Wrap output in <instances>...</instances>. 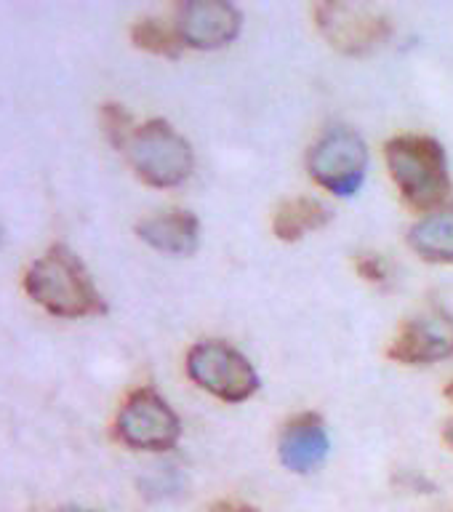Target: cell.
<instances>
[{
  "instance_id": "6da1fadb",
  "label": "cell",
  "mask_w": 453,
  "mask_h": 512,
  "mask_svg": "<svg viewBox=\"0 0 453 512\" xmlns=\"http://www.w3.org/2000/svg\"><path fill=\"white\" fill-rule=\"evenodd\" d=\"M30 299L56 318H91L104 312L102 294L67 246L48 248L24 275Z\"/></svg>"
},
{
  "instance_id": "7a4b0ae2",
  "label": "cell",
  "mask_w": 453,
  "mask_h": 512,
  "mask_svg": "<svg viewBox=\"0 0 453 512\" xmlns=\"http://www.w3.org/2000/svg\"><path fill=\"white\" fill-rule=\"evenodd\" d=\"M387 166L403 198L414 208H438L451 192L446 152L430 136H395L387 144Z\"/></svg>"
},
{
  "instance_id": "3957f363",
  "label": "cell",
  "mask_w": 453,
  "mask_h": 512,
  "mask_svg": "<svg viewBox=\"0 0 453 512\" xmlns=\"http://www.w3.org/2000/svg\"><path fill=\"white\" fill-rule=\"evenodd\" d=\"M128 158L139 179L152 187H176L195 166L187 139L176 134L166 120H150L136 128L128 142Z\"/></svg>"
},
{
  "instance_id": "277c9868",
  "label": "cell",
  "mask_w": 453,
  "mask_h": 512,
  "mask_svg": "<svg viewBox=\"0 0 453 512\" xmlns=\"http://www.w3.org/2000/svg\"><path fill=\"white\" fill-rule=\"evenodd\" d=\"M187 371L192 382L230 403H243L259 390V376L246 355L224 342L195 344L187 358Z\"/></svg>"
},
{
  "instance_id": "5b68a950",
  "label": "cell",
  "mask_w": 453,
  "mask_h": 512,
  "mask_svg": "<svg viewBox=\"0 0 453 512\" xmlns=\"http://www.w3.org/2000/svg\"><path fill=\"white\" fill-rule=\"evenodd\" d=\"M366 142L350 128H334L312 147L307 168L312 179L334 195H355L366 179Z\"/></svg>"
},
{
  "instance_id": "8992f818",
  "label": "cell",
  "mask_w": 453,
  "mask_h": 512,
  "mask_svg": "<svg viewBox=\"0 0 453 512\" xmlns=\"http://www.w3.org/2000/svg\"><path fill=\"white\" fill-rule=\"evenodd\" d=\"M182 435L174 408L155 390H136L118 414V438L139 451H168Z\"/></svg>"
},
{
  "instance_id": "52a82bcc",
  "label": "cell",
  "mask_w": 453,
  "mask_h": 512,
  "mask_svg": "<svg viewBox=\"0 0 453 512\" xmlns=\"http://www.w3.org/2000/svg\"><path fill=\"white\" fill-rule=\"evenodd\" d=\"M318 27L344 54H368L390 38V22L360 3H323L318 6Z\"/></svg>"
},
{
  "instance_id": "ba28073f",
  "label": "cell",
  "mask_w": 453,
  "mask_h": 512,
  "mask_svg": "<svg viewBox=\"0 0 453 512\" xmlns=\"http://www.w3.org/2000/svg\"><path fill=\"white\" fill-rule=\"evenodd\" d=\"M176 32L184 46L214 51L235 40L240 32V11L227 0H190L179 8Z\"/></svg>"
},
{
  "instance_id": "9c48e42d",
  "label": "cell",
  "mask_w": 453,
  "mask_h": 512,
  "mask_svg": "<svg viewBox=\"0 0 453 512\" xmlns=\"http://www.w3.org/2000/svg\"><path fill=\"white\" fill-rule=\"evenodd\" d=\"M453 355V315L430 310L408 320L406 328L392 342L390 358L408 366H424Z\"/></svg>"
},
{
  "instance_id": "30bf717a",
  "label": "cell",
  "mask_w": 453,
  "mask_h": 512,
  "mask_svg": "<svg viewBox=\"0 0 453 512\" xmlns=\"http://www.w3.org/2000/svg\"><path fill=\"white\" fill-rule=\"evenodd\" d=\"M328 454L326 424L318 414H302L286 424L280 435V462L294 472H310Z\"/></svg>"
},
{
  "instance_id": "8fae6325",
  "label": "cell",
  "mask_w": 453,
  "mask_h": 512,
  "mask_svg": "<svg viewBox=\"0 0 453 512\" xmlns=\"http://www.w3.org/2000/svg\"><path fill=\"white\" fill-rule=\"evenodd\" d=\"M136 232L152 248L176 256L192 254L200 240L198 219L187 211H168V214L150 216L136 227Z\"/></svg>"
},
{
  "instance_id": "7c38bea8",
  "label": "cell",
  "mask_w": 453,
  "mask_h": 512,
  "mask_svg": "<svg viewBox=\"0 0 453 512\" xmlns=\"http://www.w3.org/2000/svg\"><path fill=\"white\" fill-rule=\"evenodd\" d=\"M408 240L416 254L430 262H453V206L438 208L419 219Z\"/></svg>"
},
{
  "instance_id": "4fadbf2b",
  "label": "cell",
  "mask_w": 453,
  "mask_h": 512,
  "mask_svg": "<svg viewBox=\"0 0 453 512\" xmlns=\"http://www.w3.org/2000/svg\"><path fill=\"white\" fill-rule=\"evenodd\" d=\"M328 222V208L315 198H294L275 211L272 227L280 240H299Z\"/></svg>"
},
{
  "instance_id": "5bb4252c",
  "label": "cell",
  "mask_w": 453,
  "mask_h": 512,
  "mask_svg": "<svg viewBox=\"0 0 453 512\" xmlns=\"http://www.w3.org/2000/svg\"><path fill=\"white\" fill-rule=\"evenodd\" d=\"M131 38L139 48L144 51H150V54H160L168 56V59H176V56L182 54V38H179V32L168 30L166 24L155 22V19H142V22L134 24V30H131Z\"/></svg>"
},
{
  "instance_id": "9a60e30c",
  "label": "cell",
  "mask_w": 453,
  "mask_h": 512,
  "mask_svg": "<svg viewBox=\"0 0 453 512\" xmlns=\"http://www.w3.org/2000/svg\"><path fill=\"white\" fill-rule=\"evenodd\" d=\"M104 131H107L115 147H128L134 131H131V118L123 112V107H118V104H107L104 107Z\"/></svg>"
},
{
  "instance_id": "2e32d148",
  "label": "cell",
  "mask_w": 453,
  "mask_h": 512,
  "mask_svg": "<svg viewBox=\"0 0 453 512\" xmlns=\"http://www.w3.org/2000/svg\"><path fill=\"white\" fill-rule=\"evenodd\" d=\"M358 270L360 275H366L368 280H384L382 262H379L376 256H363V259L358 262Z\"/></svg>"
},
{
  "instance_id": "e0dca14e",
  "label": "cell",
  "mask_w": 453,
  "mask_h": 512,
  "mask_svg": "<svg viewBox=\"0 0 453 512\" xmlns=\"http://www.w3.org/2000/svg\"><path fill=\"white\" fill-rule=\"evenodd\" d=\"M208 512H259V510H254V507H248V504H240V502H222V504H216V507H211Z\"/></svg>"
},
{
  "instance_id": "ac0fdd59",
  "label": "cell",
  "mask_w": 453,
  "mask_h": 512,
  "mask_svg": "<svg viewBox=\"0 0 453 512\" xmlns=\"http://www.w3.org/2000/svg\"><path fill=\"white\" fill-rule=\"evenodd\" d=\"M446 440H448V443H451V446H453V422L448 424V430H446Z\"/></svg>"
},
{
  "instance_id": "d6986e66",
  "label": "cell",
  "mask_w": 453,
  "mask_h": 512,
  "mask_svg": "<svg viewBox=\"0 0 453 512\" xmlns=\"http://www.w3.org/2000/svg\"><path fill=\"white\" fill-rule=\"evenodd\" d=\"M446 398H451V400H453V382L448 384V387H446Z\"/></svg>"
},
{
  "instance_id": "ffe728a7",
  "label": "cell",
  "mask_w": 453,
  "mask_h": 512,
  "mask_svg": "<svg viewBox=\"0 0 453 512\" xmlns=\"http://www.w3.org/2000/svg\"><path fill=\"white\" fill-rule=\"evenodd\" d=\"M0 246H3V227H0Z\"/></svg>"
}]
</instances>
